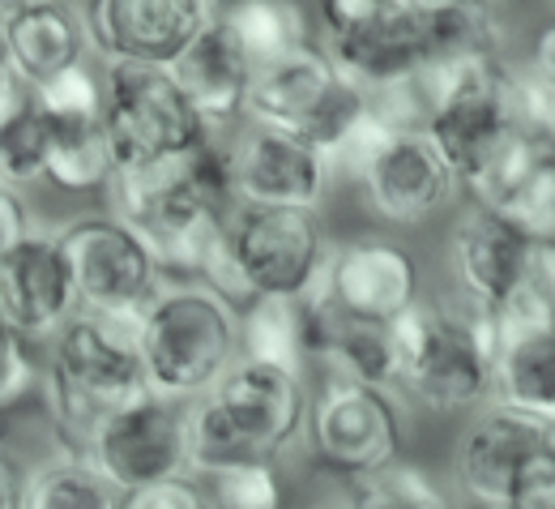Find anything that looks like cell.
<instances>
[{"label":"cell","instance_id":"cell-1","mask_svg":"<svg viewBox=\"0 0 555 509\" xmlns=\"http://www.w3.org/2000/svg\"><path fill=\"white\" fill-rule=\"evenodd\" d=\"M317 39L359 90H380L466 56H504L508 22L491 4L330 0L317 9Z\"/></svg>","mask_w":555,"mask_h":509},{"label":"cell","instance_id":"cell-2","mask_svg":"<svg viewBox=\"0 0 555 509\" xmlns=\"http://www.w3.org/2000/svg\"><path fill=\"white\" fill-rule=\"evenodd\" d=\"M495 317L457 291L423 295L393 321V394L431 416L483 411L495 398Z\"/></svg>","mask_w":555,"mask_h":509},{"label":"cell","instance_id":"cell-3","mask_svg":"<svg viewBox=\"0 0 555 509\" xmlns=\"http://www.w3.org/2000/svg\"><path fill=\"white\" fill-rule=\"evenodd\" d=\"M39 394L56 445L73 458H86L103 420L150 394L141 368L138 321L77 313L48 343Z\"/></svg>","mask_w":555,"mask_h":509},{"label":"cell","instance_id":"cell-4","mask_svg":"<svg viewBox=\"0 0 555 509\" xmlns=\"http://www.w3.org/2000/svg\"><path fill=\"white\" fill-rule=\"evenodd\" d=\"M312 385L295 372L240 360L202 403L189 407L193 475L231 467H278L304 441Z\"/></svg>","mask_w":555,"mask_h":509},{"label":"cell","instance_id":"cell-5","mask_svg":"<svg viewBox=\"0 0 555 509\" xmlns=\"http://www.w3.org/2000/svg\"><path fill=\"white\" fill-rule=\"evenodd\" d=\"M145 385L171 403H202L240 364V304L202 283H167L138 321Z\"/></svg>","mask_w":555,"mask_h":509},{"label":"cell","instance_id":"cell-6","mask_svg":"<svg viewBox=\"0 0 555 509\" xmlns=\"http://www.w3.org/2000/svg\"><path fill=\"white\" fill-rule=\"evenodd\" d=\"M244 125L291 133L321 150L338 171L367 133V94L321 43H312L253 73Z\"/></svg>","mask_w":555,"mask_h":509},{"label":"cell","instance_id":"cell-7","mask_svg":"<svg viewBox=\"0 0 555 509\" xmlns=\"http://www.w3.org/2000/svg\"><path fill=\"white\" fill-rule=\"evenodd\" d=\"M334 240L317 211L240 206L222 231V270L214 291L231 304L304 300L321 288Z\"/></svg>","mask_w":555,"mask_h":509},{"label":"cell","instance_id":"cell-8","mask_svg":"<svg viewBox=\"0 0 555 509\" xmlns=\"http://www.w3.org/2000/svg\"><path fill=\"white\" fill-rule=\"evenodd\" d=\"M304 445L312 462L343 484L380 475L402 462L406 449L402 403L393 390L367 381H312Z\"/></svg>","mask_w":555,"mask_h":509},{"label":"cell","instance_id":"cell-9","mask_svg":"<svg viewBox=\"0 0 555 509\" xmlns=\"http://www.w3.org/2000/svg\"><path fill=\"white\" fill-rule=\"evenodd\" d=\"M517 133V65L508 56H466L431 69L427 138L466 184Z\"/></svg>","mask_w":555,"mask_h":509},{"label":"cell","instance_id":"cell-10","mask_svg":"<svg viewBox=\"0 0 555 509\" xmlns=\"http://www.w3.org/2000/svg\"><path fill=\"white\" fill-rule=\"evenodd\" d=\"M103 129L116 171L158 167L218 138L202 125L171 69L145 65H103Z\"/></svg>","mask_w":555,"mask_h":509},{"label":"cell","instance_id":"cell-11","mask_svg":"<svg viewBox=\"0 0 555 509\" xmlns=\"http://www.w3.org/2000/svg\"><path fill=\"white\" fill-rule=\"evenodd\" d=\"M338 176L354 180L363 206L393 231H418L466 202L457 171L427 133L385 138L367 129V138L354 145Z\"/></svg>","mask_w":555,"mask_h":509},{"label":"cell","instance_id":"cell-12","mask_svg":"<svg viewBox=\"0 0 555 509\" xmlns=\"http://www.w3.org/2000/svg\"><path fill=\"white\" fill-rule=\"evenodd\" d=\"M56 244H61V257L69 266L81 313L141 321L150 313V304L167 288L145 240L116 215L73 218L56 231Z\"/></svg>","mask_w":555,"mask_h":509},{"label":"cell","instance_id":"cell-13","mask_svg":"<svg viewBox=\"0 0 555 509\" xmlns=\"http://www.w3.org/2000/svg\"><path fill=\"white\" fill-rule=\"evenodd\" d=\"M86 462H94L116 493L189 480V407L158 394H141L138 403L103 420L86 449Z\"/></svg>","mask_w":555,"mask_h":509},{"label":"cell","instance_id":"cell-14","mask_svg":"<svg viewBox=\"0 0 555 509\" xmlns=\"http://www.w3.org/2000/svg\"><path fill=\"white\" fill-rule=\"evenodd\" d=\"M555 454V420L517 411V407H483L453 449V480L466 506L508 509L526 475Z\"/></svg>","mask_w":555,"mask_h":509},{"label":"cell","instance_id":"cell-15","mask_svg":"<svg viewBox=\"0 0 555 509\" xmlns=\"http://www.w3.org/2000/svg\"><path fill=\"white\" fill-rule=\"evenodd\" d=\"M90 52L103 65L171 69L206 30V0H99L81 9Z\"/></svg>","mask_w":555,"mask_h":509},{"label":"cell","instance_id":"cell-16","mask_svg":"<svg viewBox=\"0 0 555 509\" xmlns=\"http://www.w3.org/2000/svg\"><path fill=\"white\" fill-rule=\"evenodd\" d=\"M321 295L334 308H343L347 317L393 326L423 300L418 257L402 240L380 236V231L350 236L343 244H334V253H330Z\"/></svg>","mask_w":555,"mask_h":509},{"label":"cell","instance_id":"cell-17","mask_svg":"<svg viewBox=\"0 0 555 509\" xmlns=\"http://www.w3.org/2000/svg\"><path fill=\"white\" fill-rule=\"evenodd\" d=\"M231 163H235V202L240 206H274V211H317L338 180L334 163L308 142L240 125L231 133Z\"/></svg>","mask_w":555,"mask_h":509},{"label":"cell","instance_id":"cell-18","mask_svg":"<svg viewBox=\"0 0 555 509\" xmlns=\"http://www.w3.org/2000/svg\"><path fill=\"white\" fill-rule=\"evenodd\" d=\"M77 313V291L56 231H30L0 257V317L22 339L52 343Z\"/></svg>","mask_w":555,"mask_h":509},{"label":"cell","instance_id":"cell-19","mask_svg":"<svg viewBox=\"0 0 555 509\" xmlns=\"http://www.w3.org/2000/svg\"><path fill=\"white\" fill-rule=\"evenodd\" d=\"M530 244L534 240L521 236L508 218L475 202H462L444 236V262H449L453 291L487 313H495L521 283Z\"/></svg>","mask_w":555,"mask_h":509},{"label":"cell","instance_id":"cell-20","mask_svg":"<svg viewBox=\"0 0 555 509\" xmlns=\"http://www.w3.org/2000/svg\"><path fill=\"white\" fill-rule=\"evenodd\" d=\"M253 56L244 52L240 35L231 30L227 13L214 9L206 30L193 39V48L171 65L176 86L184 90V99L193 103V112L202 116L209 133H231L244 125V107H248V90H253Z\"/></svg>","mask_w":555,"mask_h":509},{"label":"cell","instance_id":"cell-21","mask_svg":"<svg viewBox=\"0 0 555 509\" xmlns=\"http://www.w3.org/2000/svg\"><path fill=\"white\" fill-rule=\"evenodd\" d=\"M0 39L26 90H39L73 65L90 61L86 17L69 4H0Z\"/></svg>","mask_w":555,"mask_h":509},{"label":"cell","instance_id":"cell-22","mask_svg":"<svg viewBox=\"0 0 555 509\" xmlns=\"http://www.w3.org/2000/svg\"><path fill=\"white\" fill-rule=\"evenodd\" d=\"M495 398L555 420V326H495Z\"/></svg>","mask_w":555,"mask_h":509},{"label":"cell","instance_id":"cell-23","mask_svg":"<svg viewBox=\"0 0 555 509\" xmlns=\"http://www.w3.org/2000/svg\"><path fill=\"white\" fill-rule=\"evenodd\" d=\"M116 180V154L107 142L103 116L90 120H52L48 116V176L43 184H52L56 193H107V184Z\"/></svg>","mask_w":555,"mask_h":509},{"label":"cell","instance_id":"cell-24","mask_svg":"<svg viewBox=\"0 0 555 509\" xmlns=\"http://www.w3.org/2000/svg\"><path fill=\"white\" fill-rule=\"evenodd\" d=\"M240 360L282 368V372H295L308 381L304 300H253V304H244L240 308Z\"/></svg>","mask_w":555,"mask_h":509},{"label":"cell","instance_id":"cell-25","mask_svg":"<svg viewBox=\"0 0 555 509\" xmlns=\"http://www.w3.org/2000/svg\"><path fill=\"white\" fill-rule=\"evenodd\" d=\"M26 509H120V493L94 462L52 454L26 467Z\"/></svg>","mask_w":555,"mask_h":509},{"label":"cell","instance_id":"cell-26","mask_svg":"<svg viewBox=\"0 0 555 509\" xmlns=\"http://www.w3.org/2000/svg\"><path fill=\"white\" fill-rule=\"evenodd\" d=\"M231 30L240 35L244 52L253 56V65H274L282 56L312 48V17L299 4H278V0H253V4H231L222 9Z\"/></svg>","mask_w":555,"mask_h":509},{"label":"cell","instance_id":"cell-27","mask_svg":"<svg viewBox=\"0 0 555 509\" xmlns=\"http://www.w3.org/2000/svg\"><path fill=\"white\" fill-rule=\"evenodd\" d=\"M347 509H462V506H457V493L436 471H427V467H418L411 458H402L389 471L350 484Z\"/></svg>","mask_w":555,"mask_h":509},{"label":"cell","instance_id":"cell-28","mask_svg":"<svg viewBox=\"0 0 555 509\" xmlns=\"http://www.w3.org/2000/svg\"><path fill=\"white\" fill-rule=\"evenodd\" d=\"M495 215L508 218L521 236L555 244V150H543L526 176L508 189V198L495 206Z\"/></svg>","mask_w":555,"mask_h":509},{"label":"cell","instance_id":"cell-29","mask_svg":"<svg viewBox=\"0 0 555 509\" xmlns=\"http://www.w3.org/2000/svg\"><path fill=\"white\" fill-rule=\"evenodd\" d=\"M48 176V116L26 103L4 129H0V184L26 189Z\"/></svg>","mask_w":555,"mask_h":509},{"label":"cell","instance_id":"cell-30","mask_svg":"<svg viewBox=\"0 0 555 509\" xmlns=\"http://www.w3.org/2000/svg\"><path fill=\"white\" fill-rule=\"evenodd\" d=\"M491 317L495 326H555V244H530L521 283Z\"/></svg>","mask_w":555,"mask_h":509},{"label":"cell","instance_id":"cell-31","mask_svg":"<svg viewBox=\"0 0 555 509\" xmlns=\"http://www.w3.org/2000/svg\"><path fill=\"white\" fill-rule=\"evenodd\" d=\"M209 509H286V484L278 467H231L218 475H197Z\"/></svg>","mask_w":555,"mask_h":509},{"label":"cell","instance_id":"cell-32","mask_svg":"<svg viewBox=\"0 0 555 509\" xmlns=\"http://www.w3.org/2000/svg\"><path fill=\"white\" fill-rule=\"evenodd\" d=\"M30 103L52 116V120H90L103 116V65L94 69L90 61L73 65L69 73L52 77L48 86L30 90Z\"/></svg>","mask_w":555,"mask_h":509},{"label":"cell","instance_id":"cell-33","mask_svg":"<svg viewBox=\"0 0 555 509\" xmlns=\"http://www.w3.org/2000/svg\"><path fill=\"white\" fill-rule=\"evenodd\" d=\"M43 381V360L35 356V343L22 339L0 317V416H9L17 403H26Z\"/></svg>","mask_w":555,"mask_h":509},{"label":"cell","instance_id":"cell-34","mask_svg":"<svg viewBox=\"0 0 555 509\" xmlns=\"http://www.w3.org/2000/svg\"><path fill=\"white\" fill-rule=\"evenodd\" d=\"M120 509H209V506L202 484H197V475H189V480H167V484L138 488V493H120Z\"/></svg>","mask_w":555,"mask_h":509},{"label":"cell","instance_id":"cell-35","mask_svg":"<svg viewBox=\"0 0 555 509\" xmlns=\"http://www.w3.org/2000/svg\"><path fill=\"white\" fill-rule=\"evenodd\" d=\"M30 231H35V222H30V211H26V198L17 189H4L0 184V257L13 244H22Z\"/></svg>","mask_w":555,"mask_h":509},{"label":"cell","instance_id":"cell-36","mask_svg":"<svg viewBox=\"0 0 555 509\" xmlns=\"http://www.w3.org/2000/svg\"><path fill=\"white\" fill-rule=\"evenodd\" d=\"M521 69L530 73V77H539V81H547V86H555V13L530 35Z\"/></svg>","mask_w":555,"mask_h":509},{"label":"cell","instance_id":"cell-37","mask_svg":"<svg viewBox=\"0 0 555 509\" xmlns=\"http://www.w3.org/2000/svg\"><path fill=\"white\" fill-rule=\"evenodd\" d=\"M26 103H30V90H26V81L17 77L9 52H4V39H0V129H4Z\"/></svg>","mask_w":555,"mask_h":509},{"label":"cell","instance_id":"cell-38","mask_svg":"<svg viewBox=\"0 0 555 509\" xmlns=\"http://www.w3.org/2000/svg\"><path fill=\"white\" fill-rule=\"evenodd\" d=\"M0 509H26V467L13 454L0 458Z\"/></svg>","mask_w":555,"mask_h":509},{"label":"cell","instance_id":"cell-39","mask_svg":"<svg viewBox=\"0 0 555 509\" xmlns=\"http://www.w3.org/2000/svg\"><path fill=\"white\" fill-rule=\"evenodd\" d=\"M9 454V429H4V416H0V458Z\"/></svg>","mask_w":555,"mask_h":509},{"label":"cell","instance_id":"cell-40","mask_svg":"<svg viewBox=\"0 0 555 509\" xmlns=\"http://www.w3.org/2000/svg\"><path fill=\"white\" fill-rule=\"evenodd\" d=\"M286 509H317V506H295V501H291V506H286Z\"/></svg>","mask_w":555,"mask_h":509},{"label":"cell","instance_id":"cell-41","mask_svg":"<svg viewBox=\"0 0 555 509\" xmlns=\"http://www.w3.org/2000/svg\"><path fill=\"white\" fill-rule=\"evenodd\" d=\"M462 509H483V506H462Z\"/></svg>","mask_w":555,"mask_h":509}]
</instances>
